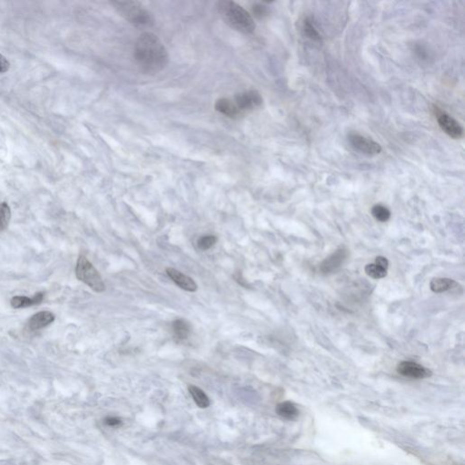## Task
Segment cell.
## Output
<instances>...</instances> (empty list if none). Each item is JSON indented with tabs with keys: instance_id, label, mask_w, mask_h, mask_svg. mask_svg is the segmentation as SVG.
I'll return each mask as SVG.
<instances>
[{
	"instance_id": "obj_1",
	"label": "cell",
	"mask_w": 465,
	"mask_h": 465,
	"mask_svg": "<svg viewBox=\"0 0 465 465\" xmlns=\"http://www.w3.org/2000/svg\"><path fill=\"white\" fill-rule=\"evenodd\" d=\"M134 57L140 71L147 75L159 73L168 65L169 56L157 36L145 32L135 44Z\"/></svg>"
},
{
	"instance_id": "obj_2",
	"label": "cell",
	"mask_w": 465,
	"mask_h": 465,
	"mask_svg": "<svg viewBox=\"0 0 465 465\" xmlns=\"http://www.w3.org/2000/svg\"><path fill=\"white\" fill-rule=\"evenodd\" d=\"M217 10L222 19L233 29L243 34H251L255 29V23L246 9L230 0L217 3Z\"/></svg>"
},
{
	"instance_id": "obj_3",
	"label": "cell",
	"mask_w": 465,
	"mask_h": 465,
	"mask_svg": "<svg viewBox=\"0 0 465 465\" xmlns=\"http://www.w3.org/2000/svg\"><path fill=\"white\" fill-rule=\"evenodd\" d=\"M112 6L117 13L133 26L145 28L154 25V17L141 3L138 1H113Z\"/></svg>"
},
{
	"instance_id": "obj_4",
	"label": "cell",
	"mask_w": 465,
	"mask_h": 465,
	"mask_svg": "<svg viewBox=\"0 0 465 465\" xmlns=\"http://www.w3.org/2000/svg\"><path fill=\"white\" fill-rule=\"evenodd\" d=\"M76 276L78 280L85 283L96 293L105 292L106 284L99 273L84 255H80L78 258L76 267Z\"/></svg>"
},
{
	"instance_id": "obj_5",
	"label": "cell",
	"mask_w": 465,
	"mask_h": 465,
	"mask_svg": "<svg viewBox=\"0 0 465 465\" xmlns=\"http://www.w3.org/2000/svg\"><path fill=\"white\" fill-rule=\"evenodd\" d=\"M349 141L355 150L366 155L373 156L379 155L382 152V147L378 143L375 142L371 138H366L358 134L351 135L349 137Z\"/></svg>"
},
{
	"instance_id": "obj_6",
	"label": "cell",
	"mask_w": 465,
	"mask_h": 465,
	"mask_svg": "<svg viewBox=\"0 0 465 465\" xmlns=\"http://www.w3.org/2000/svg\"><path fill=\"white\" fill-rule=\"evenodd\" d=\"M397 372L402 376L412 379H424L430 377L431 371L414 362H402L397 366Z\"/></svg>"
},
{
	"instance_id": "obj_7",
	"label": "cell",
	"mask_w": 465,
	"mask_h": 465,
	"mask_svg": "<svg viewBox=\"0 0 465 465\" xmlns=\"http://www.w3.org/2000/svg\"><path fill=\"white\" fill-rule=\"evenodd\" d=\"M235 101L237 108L241 111L258 108L263 103V98L258 91L249 90L237 95Z\"/></svg>"
},
{
	"instance_id": "obj_8",
	"label": "cell",
	"mask_w": 465,
	"mask_h": 465,
	"mask_svg": "<svg viewBox=\"0 0 465 465\" xmlns=\"http://www.w3.org/2000/svg\"><path fill=\"white\" fill-rule=\"evenodd\" d=\"M438 123L440 127L444 133L447 134L449 137L454 139L462 138L463 129L461 125L454 118H452V116L443 113L438 116Z\"/></svg>"
},
{
	"instance_id": "obj_9",
	"label": "cell",
	"mask_w": 465,
	"mask_h": 465,
	"mask_svg": "<svg viewBox=\"0 0 465 465\" xmlns=\"http://www.w3.org/2000/svg\"><path fill=\"white\" fill-rule=\"evenodd\" d=\"M167 274L171 278V280L183 290L187 292H195L197 290V284H195V282L191 277L185 276L177 269L168 267L167 268Z\"/></svg>"
},
{
	"instance_id": "obj_10",
	"label": "cell",
	"mask_w": 465,
	"mask_h": 465,
	"mask_svg": "<svg viewBox=\"0 0 465 465\" xmlns=\"http://www.w3.org/2000/svg\"><path fill=\"white\" fill-rule=\"evenodd\" d=\"M347 256H348V253H347V250L345 248L336 250L332 255H330L328 258L323 261V263H321V267H320L321 271L326 273V274L336 271L337 268H339L344 263Z\"/></svg>"
},
{
	"instance_id": "obj_11",
	"label": "cell",
	"mask_w": 465,
	"mask_h": 465,
	"mask_svg": "<svg viewBox=\"0 0 465 465\" xmlns=\"http://www.w3.org/2000/svg\"><path fill=\"white\" fill-rule=\"evenodd\" d=\"M54 321H55L54 314H52L51 312H48V311H42V312H39L34 315H32V317L28 321V328L31 331H38V330L48 326Z\"/></svg>"
},
{
	"instance_id": "obj_12",
	"label": "cell",
	"mask_w": 465,
	"mask_h": 465,
	"mask_svg": "<svg viewBox=\"0 0 465 465\" xmlns=\"http://www.w3.org/2000/svg\"><path fill=\"white\" fill-rule=\"evenodd\" d=\"M44 299L43 293H38L35 294L32 298L26 297V296H15L11 299V306L15 309H19V308H26L29 306H36L41 304Z\"/></svg>"
},
{
	"instance_id": "obj_13",
	"label": "cell",
	"mask_w": 465,
	"mask_h": 465,
	"mask_svg": "<svg viewBox=\"0 0 465 465\" xmlns=\"http://www.w3.org/2000/svg\"><path fill=\"white\" fill-rule=\"evenodd\" d=\"M459 284L452 279L449 278H434L431 281L430 287L435 293H444L452 289L455 288Z\"/></svg>"
},
{
	"instance_id": "obj_14",
	"label": "cell",
	"mask_w": 465,
	"mask_h": 465,
	"mask_svg": "<svg viewBox=\"0 0 465 465\" xmlns=\"http://www.w3.org/2000/svg\"><path fill=\"white\" fill-rule=\"evenodd\" d=\"M215 107H216V109L218 112L223 114L224 116H230V117L237 116L239 111H240L237 108L236 104L232 102V101H230V100L226 99V98H220V99L217 100Z\"/></svg>"
},
{
	"instance_id": "obj_15",
	"label": "cell",
	"mask_w": 465,
	"mask_h": 465,
	"mask_svg": "<svg viewBox=\"0 0 465 465\" xmlns=\"http://www.w3.org/2000/svg\"><path fill=\"white\" fill-rule=\"evenodd\" d=\"M276 413L278 415H280L281 417L284 418V419L293 420L297 417L299 411L293 403L284 402L276 406Z\"/></svg>"
},
{
	"instance_id": "obj_16",
	"label": "cell",
	"mask_w": 465,
	"mask_h": 465,
	"mask_svg": "<svg viewBox=\"0 0 465 465\" xmlns=\"http://www.w3.org/2000/svg\"><path fill=\"white\" fill-rule=\"evenodd\" d=\"M174 335L178 340H185L191 333V325L184 319H177L173 323Z\"/></svg>"
},
{
	"instance_id": "obj_17",
	"label": "cell",
	"mask_w": 465,
	"mask_h": 465,
	"mask_svg": "<svg viewBox=\"0 0 465 465\" xmlns=\"http://www.w3.org/2000/svg\"><path fill=\"white\" fill-rule=\"evenodd\" d=\"M191 396L193 397L194 403L198 406L199 408H207L210 405V400L206 394V392L203 391L201 388L197 387L195 385H190L188 387Z\"/></svg>"
},
{
	"instance_id": "obj_18",
	"label": "cell",
	"mask_w": 465,
	"mask_h": 465,
	"mask_svg": "<svg viewBox=\"0 0 465 465\" xmlns=\"http://www.w3.org/2000/svg\"><path fill=\"white\" fill-rule=\"evenodd\" d=\"M366 275L374 279H381L387 276V269L380 267L377 263H369L364 268Z\"/></svg>"
},
{
	"instance_id": "obj_19",
	"label": "cell",
	"mask_w": 465,
	"mask_h": 465,
	"mask_svg": "<svg viewBox=\"0 0 465 465\" xmlns=\"http://www.w3.org/2000/svg\"><path fill=\"white\" fill-rule=\"evenodd\" d=\"M11 219V210L7 203L0 204V233L3 232L9 226Z\"/></svg>"
},
{
	"instance_id": "obj_20",
	"label": "cell",
	"mask_w": 465,
	"mask_h": 465,
	"mask_svg": "<svg viewBox=\"0 0 465 465\" xmlns=\"http://www.w3.org/2000/svg\"><path fill=\"white\" fill-rule=\"evenodd\" d=\"M372 215L375 219L382 223L387 222L391 217V212L387 207H383L382 205H375L372 208Z\"/></svg>"
},
{
	"instance_id": "obj_21",
	"label": "cell",
	"mask_w": 465,
	"mask_h": 465,
	"mask_svg": "<svg viewBox=\"0 0 465 465\" xmlns=\"http://www.w3.org/2000/svg\"><path fill=\"white\" fill-rule=\"evenodd\" d=\"M216 242H217V237L216 236H212V235L203 236L202 237L199 238L197 246H198L199 249L207 251V250L210 249L212 246H215Z\"/></svg>"
},
{
	"instance_id": "obj_22",
	"label": "cell",
	"mask_w": 465,
	"mask_h": 465,
	"mask_svg": "<svg viewBox=\"0 0 465 465\" xmlns=\"http://www.w3.org/2000/svg\"><path fill=\"white\" fill-rule=\"evenodd\" d=\"M304 32L307 38L312 39L313 41H321V37L318 31L315 29V26L309 19H306L304 23Z\"/></svg>"
},
{
	"instance_id": "obj_23",
	"label": "cell",
	"mask_w": 465,
	"mask_h": 465,
	"mask_svg": "<svg viewBox=\"0 0 465 465\" xmlns=\"http://www.w3.org/2000/svg\"><path fill=\"white\" fill-rule=\"evenodd\" d=\"M10 69L9 61L2 54H0V73H6Z\"/></svg>"
},
{
	"instance_id": "obj_24",
	"label": "cell",
	"mask_w": 465,
	"mask_h": 465,
	"mask_svg": "<svg viewBox=\"0 0 465 465\" xmlns=\"http://www.w3.org/2000/svg\"><path fill=\"white\" fill-rule=\"evenodd\" d=\"M105 422L111 427L119 426L122 424V421L117 417H108L105 420Z\"/></svg>"
},
{
	"instance_id": "obj_25",
	"label": "cell",
	"mask_w": 465,
	"mask_h": 465,
	"mask_svg": "<svg viewBox=\"0 0 465 465\" xmlns=\"http://www.w3.org/2000/svg\"><path fill=\"white\" fill-rule=\"evenodd\" d=\"M254 13L256 17H263V16H265V14H267V9L263 6L256 5L254 7Z\"/></svg>"
},
{
	"instance_id": "obj_26",
	"label": "cell",
	"mask_w": 465,
	"mask_h": 465,
	"mask_svg": "<svg viewBox=\"0 0 465 465\" xmlns=\"http://www.w3.org/2000/svg\"><path fill=\"white\" fill-rule=\"evenodd\" d=\"M375 263L379 264L380 267H383L385 269H388V267H389V262H388L387 259L383 257V256H377L375 259Z\"/></svg>"
}]
</instances>
